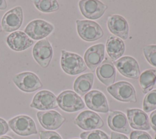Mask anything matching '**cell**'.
Wrapping results in <instances>:
<instances>
[{"label":"cell","instance_id":"6da1fadb","mask_svg":"<svg viewBox=\"0 0 156 139\" xmlns=\"http://www.w3.org/2000/svg\"><path fill=\"white\" fill-rule=\"evenodd\" d=\"M60 65L62 70L67 74L75 75L87 69V66L83 58L77 54L62 50Z\"/></svg>","mask_w":156,"mask_h":139},{"label":"cell","instance_id":"7a4b0ae2","mask_svg":"<svg viewBox=\"0 0 156 139\" xmlns=\"http://www.w3.org/2000/svg\"><path fill=\"white\" fill-rule=\"evenodd\" d=\"M108 92L115 99L124 102H136L137 99L134 87L129 83L121 81L107 88Z\"/></svg>","mask_w":156,"mask_h":139},{"label":"cell","instance_id":"3957f363","mask_svg":"<svg viewBox=\"0 0 156 139\" xmlns=\"http://www.w3.org/2000/svg\"><path fill=\"white\" fill-rule=\"evenodd\" d=\"M77 31L80 37L87 42H93L101 39L104 32L99 24L91 20H79L76 21Z\"/></svg>","mask_w":156,"mask_h":139},{"label":"cell","instance_id":"277c9868","mask_svg":"<svg viewBox=\"0 0 156 139\" xmlns=\"http://www.w3.org/2000/svg\"><path fill=\"white\" fill-rule=\"evenodd\" d=\"M57 101L59 107L66 112H75L85 107L80 97L71 90L62 92L57 97Z\"/></svg>","mask_w":156,"mask_h":139},{"label":"cell","instance_id":"5b68a950","mask_svg":"<svg viewBox=\"0 0 156 139\" xmlns=\"http://www.w3.org/2000/svg\"><path fill=\"white\" fill-rule=\"evenodd\" d=\"M12 80L20 89L26 92H32L43 86L38 77L30 72L18 73L13 77Z\"/></svg>","mask_w":156,"mask_h":139},{"label":"cell","instance_id":"8992f818","mask_svg":"<svg viewBox=\"0 0 156 139\" xmlns=\"http://www.w3.org/2000/svg\"><path fill=\"white\" fill-rule=\"evenodd\" d=\"M9 126L15 133L21 136L37 133L34 121L26 115H20L11 119L9 121Z\"/></svg>","mask_w":156,"mask_h":139},{"label":"cell","instance_id":"52a82bcc","mask_svg":"<svg viewBox=\"0 0 156 139\" xmlns=\"http://www.w3.org/2000/svg\"><path fill=\"white\" fill-rule=\"evenodd\" d=\"M32 54L36 62L43 68H46L51 61L53 51L47 39L37 42L32 49Z\"/></svg>","mask_w":156,"mask_h":139},{"label":"cell","instance_id":"ba28073f","mask_svg":"<svg viewBox=\"0 0 156 139\" xmlns=\"http://www.w3.org/2000/svg\"><path fill=\"white\" fill-rule=\"evenodd\" d=\"M74 122L80 129L90 131L100 129L104 126V122L100 116L90 110H85L79 113Z\"/></svg>","mask_w":156,"mask_h":139},{"label":"cell","instance_id":"9c48e42d","mask_svg":"<svg viewBox=\"0 0 156 139\" xmlns=\"http://www.w3.org/2000/svg\"><path fill=\"white\" fill-rule=\"evenodd\" d=\"M114 64L119 73L127 78L138 79L140 76L139 65L132 56L122 57L114 62Z\"/></svg>","mask_w":156,"mask_h":139},{"label":"cell","instance_id":"30bf717a","mask_svg":"<svg viewBox=\"0 0 156 139\" xmlns=\"http://www.w3.org/2000/svg\"><path fill=\"white\" fill-rule=\"evenodd\" d=\"M79 6L82 14L90 20L99 18L107 9L105 4L97 0H82L79 1Z\"/></svg>","mask_w":156,"mask_h":139},{"label":"cell","instance_id":"8fae6325","mask_svg":"<svg viewBox=\"0 0 156 139\" xmlns=\"http://www.w3.org/2000/svg\"><path fill=\"white\" fill-rule=\"evenodd\" d=\"M53 29L54 26L49 23L42 20H34L26 26L24 32L34 40H40L50 34Z\"/></svg>","mask_w":156,"mask_h":139},{"label":"cell","instance_id":"7c38bea8","mask_svg":"<svg viewBox=\"0 0 156 139\" xmlns=\"http://www.w3.org/2000/svg\"><path fill=\"white\" fill-rule=\"evenodd\" d=\"M23 13L22 8L17 6L7 12L1 21L2 28L8 32H13L19 29L23 23Z\"/></svg>","mask_w":156,"mask_h":139},{"label":"cell","instance_id":"4fadbf2b","mask_svg":"<svg viewBox=\"0 0 156 139\" xmlns=\"http://www.w3.org/2000/svg\"><path fill=\"white\" fill-rule=\"evenodd\" d=\"M30 107L39 110H49L58 107L56 96L51 91H40L34 97L30 105Z\"/></svg>","mask_w":156,"mask_h":139},{"label":"cell","instance_id":"5bb4252c","mask_svg":"<svg viewBox=\"0 0 156 139\" xmlns=\"http://www.w3.org/2000/svg\"><path fill=\"white\" fill-rule=\"evenodd\" d=\"M37 116L41 126L47 130H56L65 121V118L54 110L38 111Z\"/></svg>","mask_w":156,"mask_h":139},{"label":"cell","instance_id":"9a60e30c","mask_svg":"<svg viewBox=\"0 0 156 139\" xmlns=\"http://www.w3.org/2000/svg\"><path fill=\"white\" fill-rule=\"evenodd\" d=\"M86 105L88 108L100 113H107L109 111L108 102L105 95L98 90L88 92L84 97Z\"/></svg>","mask_w":156,"mask_h":139},{"label":"cell","instance_id":"2e32d148","mask_svg":"<svg viewBox=\"0 0 156 139\" xmlns=\"http://www.w3.org/2000/svg\"><path fill=\"white\" fill-rule=\"evenodd\" d=\"M105 57V46L103 43L94 45L89 47L84 54L86 66L91 70L94 71L102 62Z\"/></svg>","mask_w":156,"mask_h":139},{"label":"cell","instance_id":"e0dca14e","mask_svg":"<svg viewBox=\"0 0 156 139\" xmlns=\"http://www.w3.org/2000/svg\"><path fill=\"white\" fill-rule=\"evenodd\" d=\"M107 24L108 30L113 34L123 40L127 39L129 28L127 21L123 17L119 15L109 16Z\"/></svg>","mask_w":156,"mask_h":139},{"label":"cell","instance_id":"ac0fdd59","mask_svg":"<svg viewBox=\"0 0 156 139\" xmlns=\"http://www.w3.org/2000/svg\"><path fill=\"white\" fill-rule=\"evenodd\" d=\"M127 116L129 124L133 129L143 130L150 129L149 118L144 111L138 108L128 109Z\"/></svg>","mask_w":156,"mask_h":139},{"label":"cell","instance_id":"d6986e66","mask_svg":"<svg viewBox=\"0 0 156 139\" xmlns=\"http://www.w3.org/2000/svg\"><path fill=\"white\" fill-rule=\"evenodd\" d=\"M6 42L12 50L17 51L26 50L34 44V40L23 31L12 32L7 36Z\"/></svg>","mask_w":156,"mask_h":139},{"label":"cell","instance_id":"ffe728a7","mask_svg":"<svg viewBox=\"0 0 156 139\" xmlns=\"http://www.w3.org/2000/svg\"><path fill=\"white\" fill-rule=\"evenodd\" d=\"M108 127L113 131L129 134L130 132L129 124L126 115L121 111H111L107 118Z\"/></svg>","mask_w":156,"mask_h":139},{"label":"cell","instance_id":"44dd1931","mask_svg":"<svg viewBox=\"0 0 156 139\" xmlns=\"http://www.w3.org/2000/svg\"><path fill=\"white\" fill-rule=\"evenodd\" d=\"M96 75L98 78L104 85L110 86L115 80L116 70L113 64L106 59L96 69Z\"/></svg>","mask_w":156,"mask_h":139},{"label":"cell","instance_id":"7402d4cb","mask_svg":"<svg viewBox=\"0 0 156 139\" xmlns=\"http://www.w3.org/2000/svg\"><path fill=\"white\" fill-rule=\"evenodd\" d=\"M106 50L110 58L113 61H116L124 54L125 44L120 38L110 36L107 40Z\"/></svg>","mask_w":156,"mask_h":139},{"label":"cell","instance_id":"603a6c76","mask_svg":"<svg viewBox=\"0 0 156 139\" xmlns=\"http://www.w3.org/2000/svg\"><path fill=\"white\" fill-rule=\"evenodd\" d=\"M94 80L93 73H87L79 76L74 81L73 88L76 93L81 96L90 91Z\"/></svg>","mask_w":156,"mask_h":139},{"label":"cell","instance_id":"cb8c5ba5","mask_svg":"<svg viewBox=\"0 0 156 139\" xmlns=\"http://www.w3.org/2000/svg\"><path fill=\"white\" fill-rule=\"evenodd\" d=\"M156 83V69H149L140 76V85L144 94L151 91Z\"/></svg>","mask_w":156,"mask_h":139},{"label":"cell","instance_id":"d4e9b609","mask_svg":"<svg viewBox=\"0 0 156 139\" xmlns=\"http://www.w3.org/2000/svg\"><path fill=\"white\" fill-rule=\"evenodd\" d=\"M34 3L38 10L44 13L55 12L59 9L58 3L55 0H36Z\"/></svg>","mask_w":156,"mask_h":139},{"label":"cell","instance_id":"484cf974","mask_svg":"<svg viewBox=\"0 0 156 139\" xmlns=\"http://www.w3.org/2000/svg\"><path fill=\"white\" fill-rule=\"evenodd\" d=\"M143 108L146 113L156 109V89L150 91L146 94L143 100Z\"/></svg>","mask_w":156,"mask_h":139},{"label":"cell","instance_id":"4316f807","mask_svg":"<svg viewBox=\"0 0 156 139\" xmlns=\"http://www.w3.org/2000/svg\"><path fill=\"white\" fill-rule=\"evenodd\" d=\"M143 52L147 62L156 67V45H149L144 47Z\"/></svg>","mask_w":156,"mask_h":139},{"label":"cell","instance_id":"83f0119b","mask_svg":"<svg viewBox=\"0 0 156 139\" xmlns=\"http://www.w3.org/2000/svg\"><path fill=\"white\" fill-rule=\"evenodd\" d=\"M82 139H110L109 137L100 130L83 132L80 134Z\"/></svg>","mask_w":156,"mask_h":139},{"label":"cell","instance_id":"f1b7e54d","mask_svg":"<svg viewBox=\"0 0 156 139\" xmlns=\"http://www.w3.org/2000/svg\"><path fill=\"white\" fill-rule=\"evenodd\" d=\"M40 139H62L60 135L54 131H40Z\"/></svg>","mask_w":156,"mask_h":139},{"label":"cell","instance_id":"f546056e","mask_svg":"<svg viewBox=\"0 0 156 139\" xmlns=\"http://www.w3.org/2000/svg\"><path fill=\"white\" fill-rule=\"evenodd\" d=\"M130 139H152L150 135L142 130H135L131 132Z\"/></svg>","mask_w":156,"mask_h":139},{"label":"cell","instance_id":"4dcf8cb0","mask_svg":"<svg viewBox=\"0 0 156 139\" xmlns=\"http://www.w3.org/2000/svg\"><path fill=\"white\" fill-rule=\"evenodd\" d=\"M9 129V127L6 121L2 118H0V136L6 133Z\"/></svg>","mask_w":156,"mask_h":139},{"label":"cell","instance_id":"1f68e13d","mask_svg":"<svg viewBox=\"0 0 156 139\" xmlns=\"http://www.w3.org/2000/svg\"><path fill=\"white\" fill-rule=\"evenodd\" d=\"M150 126L152 127V129L156 132V110L154 111L151 115L149 118Z\"/></svg>","mask_w":156,"mask_h":139},{"label":"cell","instance_id":"d6a6232c","mask_svg":"<svg viewBox=\"0 0 156 139\" xmlns=\"http://www.w3.org/2000/svg\"><path fill=\"white\" fill-rule=\"evenodd\" d=\"M110 139H129L126 135L121 133H118L115 132L111 133V138Z\"/></svg>","mask_w":156,"mask_h":139},{"label":"cell","instance_id":"836d02e7","mask_svg":"<svg viewBox=\"0 0 156 139\" xmlns=\"http://www.w3.org/2000/svg\"><path fill=\"white\" fill-rule=\"evenodd\" d=\"M7 8V3L5 0H0V10H5Z\"/></svg>","mask_w":156,"mask_h":139},{"label":"cell","instance_id":"e575fe53","mask_svg":"<svg viewBox=\"0 0 156 139\" xmlns=\"http://www.w3.org/2000/svg\"><path fill=\"white\" fill-rule=\"evenodd\" d=\"M0 139H13L9 136H1L0 137Z\"/></svg>","mask_w":156,"mask_h":139},{"label":"cell","instance_id":"d590c367","mask_svg":"<svg viewBox=\"0 0 156 139\" xmlns=\"http://www.w3.org/2000/svg\"><path fill=\"white\" fill-rule=\"evenodd\" d=\"M2 27L0 26V32H2Z\"/></svg>","mask_w":156,"mask_h":139},{"label":"cell","instance_id":"8d00e7d4","mask_svg":"<svg viewBox=\"0 0 156 139\" xmlns=\"http://www.w3.org/2000/svg\"><path fill=\"white\" fill-rule=\"evenodd\" d=\"M154 139H156V134H155V137H154Z\"/></svg>","mask_w":156,"mask_h":139},{"label":"cell","instance_id":"74e56055","mask_svg":"<svg viewBox=\"0 0 156 139\" xmlns=\"http://www.w3.org/2000/svg\"><path fill=\"white\" fill-rule=\"evenodd\" d=\"M71 139H78V138H71Z\"/></svg>","mask_w":156,"mask_h":139}]
</instances>
